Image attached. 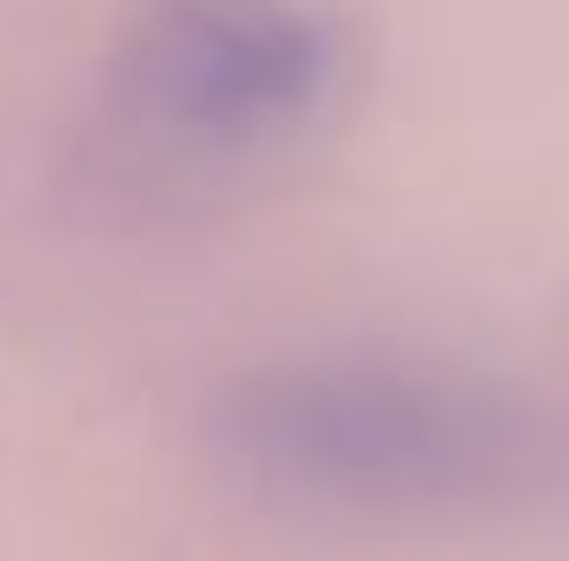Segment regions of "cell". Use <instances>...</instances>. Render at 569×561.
Listing matches in <instances>:
<instances>
[{
    "label": "cell",
    "mask_w": 569,
    "mask_h": 561,
    "mask_svg": "<svg viewBox=\"0 0 569 561\" xmlns=\"http://www.w3.org/2000/svg\"><path fill=\"white\" fill-rule=\"evenodd\" d=\"M214 462L264 504L298 512H470L537 454L496 380L405 347H313L240 372L207 413Z\"/></svg>",
    "instance_id": "cell-2"
},
{
    "label": "cell",
    "mask_w": 569,
    "mask_h": 561,
    "mask_svg": "<svg viewBox=\"0 0 569 561\" xmlns=\"http://www.w3.org/2000/svg\"><path fill=\"white\" fill-rule=\"evenodd\" d=\"M339 74V26L313 0H141L83 108L74 182L108 216L214 207L313 141Z\"/></svg>",
    "instance_id": "cell-1"
}]
</instances>
